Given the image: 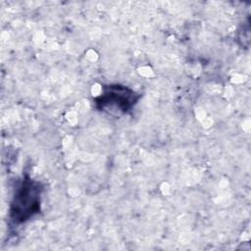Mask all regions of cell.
I'll return each mask as SVG.
<instances>
[{"label": "cell", "instance_id": "2", "mask_svg": "<svg viewBox=\"0 0 251 251\" xmlns=\"http://www.w3.org/2000/svg\"><path fill=\"white\" fill-rule=\"evenodd\" d=\"M138 95L131 89L122 85H109L105 87L96 104L103 111L111 114H126L138 100Z\"/></svg>", "mask_w": 251, "mask_h": 251}, {"label": "cell", "instance_id": "1", "mask_svg": "<svg viewBox=\"0 0 251 251\" xmlns=\"http://www.w3.org/2000/svg\"><path fill=\"white\" fill-rule=\"evenodd\" d=\"M40 198V183L29 178L23 180L16 189L11 204L12 221L15 224H22L32 218L39 211Z\"/></svg>", "mask_w": 251, "mask_h": 251}]
</instances>
